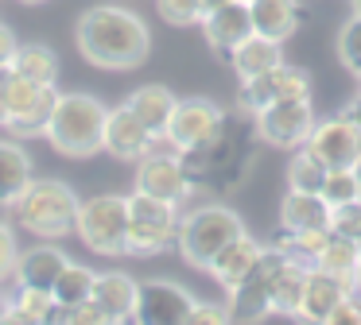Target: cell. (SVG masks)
I'll return each instance as SVG.
<instances>
[{
  "mask_svg": "<svg viewBox=\"0 0 361 325\" xmlns=\"http://www.w3.org/2000/svg\"><path fill=\"white\" fill-rule=\"evenodd\" d=\"M78 51L97 70H136L152 51L148 23L117 4H94L78 15Z\"/></svg>",
  "mask_w": 361,
  "mask_h": 325,
  "instance_id": "6da1fadb",
  "label": "cell"
},
{
  "mask_svg": "<svg viewBox=\"0 0 361 325\" xmlns=\"http://www.w3.org/2000/svg\"><path fill=\"white\" fill-rule=\"evenodd\" d=\"M249 113H226L221 128L214 132L206 144L183 151V167H187L190 182L206 186V190H229L245 178V170L252 167V144H257V120H245Z\"/></svg>",
  "mask_w": 361,
  "mask_h": 325,
  "instance_id": "7a4b0ae2",
  "label": "cell"
},
{
  "mask_svg": "<svg viewBox=\"0 0 361 325\" xmlns=\"http://www.w3.org/2000/svg\"><path fill=\"white\" fill-rule=\"evenodd\" d=\"M105 116H109V108L94 93H59L43 136L51 139L55 151L71 155V159H90V155L105 151Z\"/></svg>",
  "mask_w": 361,
  "mask_h": 325,
  "instance_id": "3957f363",
  "label": "cell"
},
{
  "mask_svg": "<svg viewBox=\"0 0 361 325\" xmlns=\"http://www.w3.org/2000/svg\"><path fill=\"white\" fill-rule=\"evenodd\" d=\"M78 205H82L78 193L66 182H59V178H32V186L12 201V217H16V224H24L32 236L63 240L74 232Z\"/></svg>",
  "mask_w": 361,
  "mask_h": 325,
  "instance_id": "277c9868",
  "label": "cell"
},
{
  "mask_svg": "<svg viewBox=\"0 0 361 325\" xmlns=\"http://www.w3.org/2000/svg\"><path fill=\"white\" fill-rule=\"evenodd\" d=\"M241 232H245L241 217H237L229 205H221V201H210V205H195L190 213L179 217L175 248H179V255L190 263V267L206 271L214 263V255H218L229 240L241 236Z\"/></svg>",
  "mask_w": 361,
  "mask_h": 325,
  "instance_id": "5b68a950",
  "label": "cell"
},
{
  "mask_svg": "<svg viewBox=\"0 0 361 325\" xmlns=\"http://www.w3.org/2000/svg\"><path fill=\"white\" fill-rule=\"evenodd\" d=\"M74 232L97 255H125L128 252V198L97 193V198L82 201Z\"/></svg>",
  "mask_w": 361,
  "mask_h": 325,
  "instance_id": "8992f818",
  "label": "cell"
},
{
  "mask_svg": "<svg viewBox=\"0 0 361 325\" xmlns=\"http://www.w3.org/2000/svg\"><path fill=\"white\" fill-rule=\"evenodd\" d=\"M179 236V205L152 193H128V255L167 252Z\"/></svg>",
  "mask_w": 361,
  "mask_h": 325,
  "instance_id": "52a82bcc",
  "label": "cell"
},
{
  "mask_svg": "<svg viewBox=\"0 0 361 325\" xmlns=\"http://www.w3.org/2000/svg\"><path fill=\"white\" fill-rule=\"evenodd\" d=\"M283 263H288V255H283L280 248L268 244L264 252H260L257 267L229 291V302H226L229 321H264L268 314H276L272 310V286H276V275H280Z\"/></svg>",
  "mask_w": 361,
  "mask_h": 325,
  "instance_id": "ba28073f",
  "label": "cell"
},
{
  "mask_svg": "<svg viewBox=\"0 0 361 325\" xmlns=\"http://www.w3.org/2000/svg\"><path fill=\"white\" fill-rule=\"evenodd\" d=\"M55 101H59L55 85H39V82H27V77L12 74L4 113H0V128L16 132V136H43Z\"/></svg>",
  "mask_w": 361,
  "mask_h": 325,
  "instance_id": "9c48e42d",
  "label": "cell"
},
{
  "mask_svg": "<svg viewBox=\"0 0 361 325\" xmlns=\"http://www.w3.org/2000/svg\"><path fill=\"white\" fill-rule=\"evenodd\" d=\"M252 120H257L260 144H272V147H280V151H295V147L307 144V136H311V128H314V105H311V97L272 101V105H264Z\"/></svg>",
  "mask_w": 361,
  "mask_h": 325,
  "instance_id": "30bf717a",
  "label": "cell"
},
{
  "mask_svg": "<svg viewBox=\"0 0 361 325\" xmlns=\"http://www.w3.org/2000/svg\"><path fill=\"white\" fill-rule=\"evenodd\" d=\"M303 147L326 170H345V167H357V159H361V132L350 116L314 120V128H311V136H307Z\"/></svg>",
  "mask_w": 361,
  "mask_h": 325,
  "instance_id": "8fae6325",
  "label": "cell"
},
{
  "mask_svg": "<svg viewBox=\"0 0 361 325\" xmlns=\"http://www.w3.org/2000/svg\"><path fill=\"white\" fill-rule=\"evenodd\" d=\"M190 306H195V298L179 283H171V279H148L136 291L133 321H140V325H187Z\"/></svg>",
  "mask_w": 361,
  "mask_h": 325,
  "instance_id": "7c38bea8",
  "label": "cell"
},
{
  "mask_svg": "<svg viewBox=\"0 0 361 325\" xmlns=\"http://www.w3.org/2000/svg\"><path fill=\"white\" fill-rule=\"evenodd\" d=\"M136 190L179 205V201L195 190V182H190L187 167H183L179 151H148L136 162Z\"/></svg>",
  "mask_w": 361,
  "mask_h": 325,
  "instance_id": "4fadbf2b",
  "label": "cell"
},
{
  "mask_svg": "<svg viewBox=\"0 0 361 325\" xmlns=\"http://www.w3.org/2000/svg\"><path fill=\"white\" fill-rule=\"evenodd\" d=\"M221 120H226V113H221L214 101L206 97H187L175 105L171 113V124H167V144H171V151H190V147L206 144V139L214 136V132L221 128Z\"/></svg>",
  "mask_w": 361,
  "mask_h": 325,
  "instance_id": "5bb4252c",
  "label": "cell"
},
{
  "mask_svg": "<svg viewBox=\"0 0 361 325\" xmlns=\"http://www.w3.org/2000/svg\"><path fill=\"white\" fill-rule=\"evenodd\" d=\"M105 151H109L113 159L140 162L148 151H156V136L144 128V120L128 105H117L105 116Z\"/></svg>",
  "mask_w": 361,
  "mask_h": 325,
  "instance_id": "9a60e30c",
  "label": "cell"
},
{
  "mask_svg": "<svg viewBox=\"0 0 361 325\" xmlns=\"http://www.w3.org/2000/svg\"><path fill=\"white\" fill-rule=\"evenodd\" d=\"M202 31H206V43L218 58L229 62V54L252 35V12L245 0H226L221 8H214L210 15L202 20Z\"/></svg>",
  "mask_w": 361,
  "mask_h": 325,
  "instance_id": "2e32d148",
  "label": "cell"
},
{
  "mask_svg": "<svg viewBox=\"0 0 361 325\" xmlns=\"http://www.w3.org/2000/svg\"><path fill=\"white\" fill-rule=\"evenodd\" d=\"M353 294V279H342L334 271H322V267H307V291H303V306H299V317L314 325H326V317L334 314V306L342 298Z\"/></svg>",
  "mask_w": 361,
  "mask_h": 325,
  "instance_id": "e0dca14e",
  "label": "cell"
},
{
  "mask_svg": "<svg viewBox=\"0 0 361 325\" xmlns=\"http://www.w3.org/2000/svg\"><path fill=\"white\" fill-rule=\"evenodd\" d=\"M260 252H264V244H260V240H252L249 232H241V236L229 240V244L221 248L218 255H214V263H210L206 271H210V275L218 279L226 291H233V286L241 283V279L249 275L252 267H257Z\"/></svg>",
  "mask_w": 361,
  "mask_h": 325,
  "instance_id": "ac0fdd59",
  "label": "cell"
},
{
  "mask_svg": "<svg viewBox=\"0 0 361 325\" xmlns=\"http://www.w3.org/2000/svg\"><path fill=\"white\" fill-rule=\"evenodd\" d=\"M330 213L334 209L326 205V198L314 190H288L280 205V224L291 232H322L330 229Z\"/></svg>",
  "mask_w": 361,
  "mask_h": 325,
  "instance_id": "d6986e66",
  "label": "cell"
},
{
  "mask_svg": "<svg viewBox=\"0 0 361 325\" xmlns=\"http://www.w3.org/2000/svg\"><path fill=\"white\" fill-rule=\"evenodd\" d=\"M136 291H140V283L133 275H125V271H102L94 279V302L105 310L109 321H133Z\"/></svg>",
  "mask_w": 361,
  "mask_h": 325,
  "instance_id": "ffe728a7",
  "label": "cell"
},
{
  "mask_svg": "<svg viewBox=\"0 0 361 325\" xmlns=\"http://www.w3.org/2000/svg\"><path fill=\"white\" fill-rule=\"evenodd\" d=\"M252 31L264 39H291L299 27H303V8L299 0H252Z\"/></svg>",
  "mask_w": 361,
  "mask_h": 325,
  "instance_id": "44dd1931",
  "label": "cell"
},
{
  "mask_svg": "<svg viewBox=\"0 0 361 325\" xmlns=\"http://www.w3.org/2000/svg\"><path fill=\"white\" fill-rule=\"evenodd\" d=\"M66 252L55 244H39V248H27V252H20L16 260V283L20 286H55V279L63 275L66 267Z\"/></svg>",
  "mask_w": 361,
  "mask_h": 325,
  "instance_id": "7402d4cb",
  "label": "cell"
},
{
  "mask_svg": "<svg viewBox=\"0 0 361 325\" xmlns=\"http://www.w3.org/2000/svg\"><path fill=\"white\" fill-rule=\"evenodd\" d=\"M125 105L140 116L144 128H148L152 136L164 139L167 136V124H171V113H175V105H179V97H175L167 85H140Z\"/></svg>",
  "mask_w": 361,
  "mask_h": 325,
  "instance_id": "603a6c76",
  "label": "cell"
},
{
  "mask_svg": "<svg viewBox=\"0 0 361 325\" xmlns=\"http://www.w3.org/2000/svg\"><path fill=\"white\" fill-rule=\"evenodd\" d=\"M32 155L12 139H0V209H12V201L32 186Z\"/></svg>",
  "mask_w": 361,
  "mask_h": 325,
  "instance_id": "cb8c5ba5",
  "label": "cell"
},
{
  "mask_svg": "<svg viewBox=\"0 0 361 325\" xmlns=\"http://www.w3.org/2000/svg\"><path fill=\"white\" fill-rule=\"evenodd\" d=\"M280 62H283V43L280 39H264V35H257V31L229 54V66L237 70V77H257V74H264V70L280 66Z\"/></svg>",
  "mask_w": 361,
  "mask_h": 325,
  "instance_id": "d4e9b609",
  "label": "cell"
},
{
  "mask_svg": "<svg viewBox=\"0 0 361 325\" xmlns=\"http://www.w3.org/2000/svg\"><path fill=\"white\" fill-rule=\"evenodd\" d=\"M12 74L27 77V82H39V85H55L59 58H55V51L43 46V43H20L16 54H12Z\"/></svg>",
  "mask_w": 361,
  "mask_h": 325,
  "instance_id": "484cf974",
  "label": "cell"
},
{
  "mask_svg": "<svg viewBox=\"0 0 361 325\" xmlns=\"http://www.w3.org/2000/svg\"><path fill=\"white\" fill-rule=\"evenodd\" d=\"M303 291H307V263L288 260L280 267V275H276V286H272V310L283 317H299Z\"/></svg>",
  "mask_w": 361,
  "mask_h": 325,
  "instance_id": "4316f807",
  "label": "cell"
},
{
  "mask_svg": "<svg viewBox=\"0 0 361 325\" xmlns=\"http://www.w3.org/2000/svg\"><path fill=\"white\" fill-rule=\"evenodd\" d=\"M94 279H97V271H90L86 263H66L63 275L51 286V294H55V302L63 310H74V306L94 298Z\"/></svg>",
  "mask_w": 361,
  "mask_h": 325,
  "instance_id": "83f0119b",
  "label": "cell"
},
{
  "mask_svg": "<svg viewBox=\"0 0 361 325\" xmlns=\"http://www.w3.org/2000/svg\"><path fill=\"white\" fill-rule=\"evenodd\" d=\"M357 263H361V244L350 240V236H338V232H330L326 244L319 248V255H314V267L334 271V275H342V279H353Z\"/></svg>",
  "mask_w": 361,
  "mask_h": 325,
  "instance_id": "f1b7e54d",
  "label": "cell"
},
{
  "mask_svg": "<svg viewBox=\"0 0 361 325\" xmlns=\"http://www.w3.org/2000/svg\"><path fill=\"white\" fill-rule=\"evenodd\" d=\"M326 236H330V229H322V232H291V229H283V224H280V232H276L272 248H280L288 260L307 263V267H311L314 255H319V248L326 244Z\"/></svg>",
  "mask_w": 361,
  "mask_h": 325,
  "instance_id": "f546056e",
  "label": "cell"
},
{
  "mask_svg": "<svg viewBox=\"0 0 361 325\" xmlns=\"http://www.w3.org/2000/svg\"><path fill=\"white\" fill-rule=\"evenodd\" d=\"M276 101V66L264 70L257 77H241V89H237V108L249 116H257L264 105Z\"/></svg>",
  "mask_w": 361,
  "mask_h": 325,
  "instance_id": "4dcf8cb0",
  "label": "cell"
},
{
  "mask_svg": "<svg viewBox=\"0 0 361 325\" xmlns=\"http://www.w3.org/2000/svg\"><path fill=\"white\" fill-rule=\"evenodd\" d=\"M322 182H326V167L307 147H295V155L288 162V190H314L319 193Z\"/></svg>",
  "mask_w": 361,
  "mask_h": 325,
  "instance_id": "1f68e13d",
  "label": "cell"
},
{
  "mask_svg": "<svg viewBox=\"0 0 361 325\" xmlns=\"http://www.w3.org/2000/svg\"><path fill=\"white\" fill-rule=\"evenodd\" d=\"M322 198H326V205H345V201H357L361 198V178L353 167L345 170H326V182H322Z\"/></svg>",
  "mask_w": 361,
  "mask_h": 325,
  "instance_id": "d6a6232c",
  "label": "cell"
},
{
  "mask_svg": "<svg viewBox=\"0 0 361 325\" xmlns=\"http://www.w3.org/2000/svg\"><path fill=\"white\" fill-rule=\"evenodd\" d=\"M338 62L353 77H361V12H353L345 20V27L338 31Z\"/></svg>",
  "mask_w": 361,
  "mask_h": 325,
  "instance_id": "836d02e7",
  "label": "cell"
},
{
  "mask_svg": "<svg viewBox=\"0 0 361 325\" xmlns=\"http://www.w3.org/2000/svg\"><path fill=\"white\" fill-rule=\"evenodd\" d=\"M159 15H164L171 27H190V23H202V0H156Z\"/></svg>",
  "mask_w": 361,
  "mask_h": 325,
  "instance_id": "e575fe53",
  "label": "cell"
},
{
  "mask_svg": "<svg viewBox=\"0 0 361 325\" xmlns=\"http://www.w3.org/2000/svg\"><path fill=\"white\" fill-rule=\"evenodd\" d=\"M330 232H338V236H350L361 244V198L357 201H345V205H334V213H330Z\"/></svg>",
  "mask_w": 361,
  "mask_h": 325,
  "instance_id": "d590c367",
  "label": "cell"
},
{
  "mask_svg": "<svg viewBox=\"0 0 361 325\" xmlns=\"http://www.w3.org/2000/svg\"><path fill=\"white\" fill-rule=\"evenodd\" d=\"M16 260H20L16 232H12V224L0 221V283H4L8 275H16Z\"/></svg>",
  "mask_w": 361,
  "mask_h": 325,
  "instance_id": "8d00e7d4",
  "label": "cell"
},
{
  "mask_svg": "<svg viewBox=\"0 0 361 325\" xmlns=\"http://www.w3.org/2000/svg\"><path fill=\"white\" fill-rule=\"evenodd\" d=\"M226 321H229V306H218V302H195L187 317V325H226Z\"/></svg>",
  "mask_w": 361,
  "mask_h": 325,
  "instance_id": "74e56055",
  "label": "cell"
},
{
  "mask_svg": "<svg viewBox=\"0 0 361 325\" xmlns=\"http://www.w3.org/2000/svg\"><path fill=\"white\" fill-rule=\"evenodd\" d=\"M66 325H109V317H105V310L90 298V302H82V306L66 310Z\"/></svg>",
  "mask_w": 361,
  "mask_h": 325,
  "instance_id": "f35d334b",
  "label": "cell"
},
{
  "mask_svg": "<svg viewBox=\"0 0 361 325\" xmlns=\"http://www.w3.org/2000/svg\"><path fill=\"white\" fill-rule=\"evenodd\" d=\"M326 325H361V298L357 294H350V298L338 302L334 314L326 317Z\"/></svg>",
  "mask_w": 361,
  "mask_h": 325,
  "instance_id": "ab89813d",
  "label": "cell"
},
{
  "mask_svg": "<svg viewBox=\"0 0 361 325\" xmlns=\"http://www.w3.org/2000/svg\"><path fill=\"white\" fill-rule=\"evenodd\" d=\"M16 35H12L8 23H0V66H12V54H16Z\"/></svg>",
  "mask_w": 361,
  "mask_h": 325,
  "instance_id": "60d3db41",
  "label": "cell"
},
{
  "mask_svg": "<svg viewBox=\"0 0 361 325\" xmlns=\"http://www.w3.org/2000/svg\"><path fill=\"white\" fill-rule=\"evenodd\" d=\"M342 116H350L353 124H357V132H361V97L357 101H350V105H345V113Z\"/></svg>",
  "mask_w": 361,
  "mask_h": 325,
  "instance_id": "b9f144b4",
  "label": "cell"
},
{
  "mask_svg": "<svg viewBox=\"0 0 361 325\" xmlns=\"http://www.w3.org/2000/svg\"><path fill=\"white\" fill-rule=\"evenodd\" d=\"M221 4H226V0H202V20L214 12V8H221Z\"/></svg>",
  "mask_w": 361,
  "mask_h": 325,
  "instance_id": "7bdbcfd3",
  "label": "cell"
},
{
  "mask_svg": "<svg viewBox=\"0 0 361 325\" xmlns=\"http://www.w3.org/2000/svg\"><path fill=\"white\" fill-rule=\"evenodd\" d=\"M353 294L361 298V263H357V271H353Z\"/></svg>",
  "mask_w": 361,
  "mask_h": 325,
  "instance_id": "ee69618b",
  "label": "cell"
},
{
  "mask_svg": "<svg viewBox=\"0 0 361 325\" xmlns=\"http://www.w3.org/2000/svg\"><path fill=\"white\" fill-rule=\"evenodd\" d=\"M20 4H43V0H20Z\"/></svg>",
  "mask_w": 361,
  "mask_h": 325,
  "instance_id": "f6af8a7d",
  "label": "cell"
},
{
  "mask_svg": "<svg viewBox=\"0 0 361 325\" xmlns=\"http://www.w3.org/2000/svg\"><path fill=\"white\" fill-rule=\"evenodd\" d=\"M353 170H357V178H361V159H357V167H353Z\"/></svg>",
  "mask_w": 361,
  "mask_h": 325,
  "instance_id": "bcb514c9",
  "label": "cell"
},
{
  "mask_svg": "<svg viewBox=\"0 0 361 325\" xmlns=\"http://www.w3.org/2000/svg\"><path fill=\"white\" fill-rule=\"evenodd\" d=\"M353 8H357V12H361V0H353Z\"/></svg>",
  "mask_w": 361,
  "mask_h": 325,
  "instance_id": "7dc6e473",
  "label": "cell"
},
{
  "mask_svg": "<svg viewBox=\"0 0 361 325\" xmlns=\"http://www.w3.org/2000/svg\"><path fill=\"white\" fill-rule=\"evenodd\" d=\"M0 314H4V298H0Z\"/></svg>",
  "mask_w": 361,
  "mask_h": 325,
  "instance_id": "c3c4849f",
  "label": "cell"
},
{
  "mask_svg": "<svg viewBox=\"0 0 361 325\" xmlns=\"http://www.w3.org/2000/svg\"><path fill=\"white\" fill-rule=\"evenodd\" d=\"M245 4H252V0H245Z\"/></svg>",
  "mask_w": 361,
  "mask_h": 325,
  "instance_id": "681fc988",
  "label": "cell"
}]
</instances>
